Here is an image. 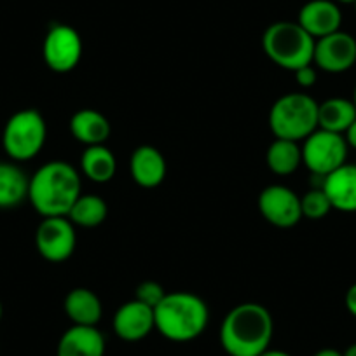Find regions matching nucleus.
<instances>
[{
    "instance_id": "f257e3e1",
    "label": "nucleus",
    "mask_w": 356,
    "mask_h": 356,
    "mask_svg": "<svg viewBox=\"0 0 356 356\" xmlns=\"http://www.w3.org/2000/svg\"><path fill=\"white\" fill-rule=\"evenodd\" d=\"M81 194V175L67 161L42 164L29 182V201L42 218L68 217V211Z\"/></svg>"
},
{
    "instance_id": "f03ea898",
    "label": "nucleus",
    "mask_w": 356,
    "mask_h": 356,
    "mask_svg": "<svg viewBox=\"0 0 356 356\" xmlns=\"http://www.w3.org/2000/svg\"><path fill=\"white\" fill-rule=\"evenodd\" d=\"M275 321L266 306L243 302L225 314L220 327V344L229 356H259L269 349Z\"/></svg>"
},
{
    "instance_id": "7ed1b4c3",
    "label": "nucleus",
    "mask_w": 356,
    "mask_h": 356,
    "mask_svg": "<svg viewBox=\"0 0 356 356\" xmlns=\"http://www.w3.org/2000/svg\"><path fill=\"white\" fill-rule=\"evenodd\" d=\"M156 330L171 342H191L200 337L210 321L208 304L191 292H171L154 307Z\"/></svg>"
},
{
    "instance_id": "20e7f679",
    "label": "nucleus",
    "mask_w": 356,
    "mask_h": 356,
    "mask_svg": "<svg viewBox=\"0 0 356 356\" xmlns=\"http://www.w3.org/2000/svg\"><path fill=\"white\" fill-rule=\"evenodd\" d=\"M316 40L297 22H276L266 29L262 47L267 58L285 70L296 72L313 65Z\"/></svg>"
},
{
    "instance_id": "39448f33",
    "label": "nucleus",
    "mask_w": 356,
    "mask_h": 356,
    "mask_svg": "<svg viewBox=\"0 0 356 356\" xmlns=\"http://www.w3.org/2000/svg\"><path fill=\"white\" fill-rule=\"evenodd\" d=\"M269 128L276 138L300 142L318 129V104L306 93H286L269 111Z\"/></svg>"
},
{
    "instance_id": "423d86ee",
    "label": "nucleus",
    "mask_w": 356,
    "mask_h": 356,
    "mask_svg": "<svg viewBox=\"0 0 356 356\" xmlns=\"http://www.w3.org/2000/svg\"><path fill=\"white\" fill-rule=\"evenodd\" d=\"M47 138V126L35 108H25L9 118L2 133L6 154L16 163L30 161L42 150Z\"/></svg>"
},
{
    "instance_id": "0eeeda50",
    "label": "nucleus",
    "mask_w": 356,
    "mask_h": 356,
    "mask_svg": "<svg viewBox=\"0 0 356 356\" xmlns=\"http://www.w3.org/2000/svg\"><path fill=\"white\" fill-rule=\"evenodd\" d=\"M348 149L344 135L318 128L304 140L302 163L314 177L325 178L346 164Z\"/></svg>"
},
{
    "instance_id": "6e6552de",
    "label": "nucleus",
    "mask_w": 356,
    "mask_h": 356,
    "mask_svg": "<svg viewBox=\"0 0 356 356\" xmlns=\"http://www.w3.org/2000/svg\"><path fill=\"white\" fill-rule=\"evenodd\" d=\"M75 225L68 220V217H47L37 227V252L47 262L60 264L68 260L75 252Z\"/></svg>"
},
{
    "instance_id": "1a4fd4ad",
    "label": "nucleus",
    "mask_w": 356,
    "mask_h": 356,
    "mask_svg": "<svg viewBox=\"0 0 356 356\" xmlns=\"http://www.w3.org/2000/svg\"><path fill=\"white\" fill-rule=\"evenodd\" d=\"M42 56L47 67L56 74H67L82 58V39L70 25H53L46 33Z\"/></svg>"
},
{
    "instance_id": "9d476101",
    "label": "nucleus",
    "mask_w": 356,
    "mask_h": 356,
    "mask_svg": "<svg viewBox=\"0 0 356 356\" xmlns=\"http://www.w3.org/2000/svg\"><path fill=\"white\" fill-rule=\"evenodd\" d=\"M259 211L271 225L290 229L302 220L300 196L286 186H269L260 193Z\"/></svg>"
},
{
    "instance_id": "9b49d317",
    "label": "nucleus",
    "mask_w": 356,
    "mask_h": 356,
    "mask_svg": "<svg viewBox=\"0 0 356 356\" xmlns=\"http://www.w3.org/2000/svg\"><path fill=\"white\" fill-rule=\"evenodd\" d=\"M356 63V39L348 32L330 33L314 44L313 65L327 74H342Z\"/></svg>"
},
{
    "instance_id": "f8f14e48",
    "label": "nucleus",
    "mask_w": 356,
    "mask_h": 356,
    "mask_svg": "<svg viewBox=\"0 0 356 356\" xmlns=\"http://www.w3.org/2000/svg\"><path fill=\"white\" fill-rule=\"evenodd\" d=\"M115 335L121 341L138 342L145 339L152 330H156V320H154V309L140 300L133 299L122 304L114 314L112 320Z\"/></svg>"
},
{
    "instance_id": "ddd939ff",
    "label": "nucleus",
    "mask_w": 356,
    "mask_h": 356,
    "mask_svg": "<svg viewBox=\"0 0 356 356\" xmlns=\"http://www.w3.org/2000/svg\"><path fill=\"white\" fill-rule=\"evenodd\" d=\"M297 23L318 40L341 30L342 13L334 0H309L300 8Z\"/></svg>"
},
{
    "instance_id": "4468645a",
    "label": "nucleus",
    "mask_w": 356,
    "mask_h": 356,
    "mask_svg": "<svg viewBox=\"0 0 356 356\" xmlns=\"http://www.w3.org/2000/svg\"><path fill=\"white\" fill-rule=\"evenodd\" d=\"M168 164L161 150L152 145H140L129 159V173L135 184L143 189H156L164 182Z\"/></svg>"
},
{
    "instance_id": "2eb2a0df",
    "label": "nucleus",
    "mask_w": 356,
    "mask_h": 356,
    "mask_svg": "<svg viewBox=\"0 0 356 356\" xmlns=\"http://www.w3.org/2000/svg\"><path fill=\"white\" fill-rule=\"evenodd\" d=\"M321 189L328 196L332 210L356 213V164H342L323 178Z\"/></svg>"
},
{
    "instance_id": "dca6fc26",
    "label": "nucleus",
    "mask_w": 356,
    "mask_h": 356,
    "mask_svg": "<svg viewBox=\"0 0 356 356\" xmlns=\"http://www.w3.org/2000/svg\"><path fill=\"white\" fill-rule=\"evenodd\" d=\"M105 337L97 327L72 325L60 337L56 356H105Z\"/></svg>"
},
{
    "instance_id": "f3484780",
    "label": "nucleus",
    "mask_w": 356,
    "mask_h": 356,
    "mask_svg": "<svg viewBox=\"0 0 356 356\" xmlns=\"http://www.w3.org/2000/svg\"><path fill=\"white\" fill-rule=\"evenodd\" d=\"M70 133L79 143L86 147L105 145L111 138V121L95 108H81L70 119Z\"/></svg>"
},
{
    "instance_id": "a211bd4d",
    "label": "nucleus",
    "mask_w": 356,
    "mask_h": 356,
    "mask_svg": "<svg viewBox=\"0 0 356 356\" xmlns=\"http://www.w3.org/2000/svg\"><path fill=\"white\" fill-rule=\"evenodd\" d=\"M63 309L72 323L84 325V327H97L104 314L100 297L93 290L82 286L68 292V296L65 297Z\"/></svg>"
},
{
    "instance_id": "6ab92c4d",
    "label": "nucleus",
    "mask_w": 356,
    "mask_h": 356,
    "mask_svg": "<svg viewBox=\"0 0 356 356\" xmlns=\"http://www.w3.org/2000/svg\"><path fill=\"white\" fill-rule=\"evenodd\" d=\"M29 182L25 171L13 163H0V210H8L29 200Z\"/></svg>"
},
{
    "instance_id": "aec40b11",
    "label": "nucleus",
    "mask_w": 356,
    "mask_h": 356,
    "mask_svg": "<svg viewBox=\"0 0 356 356\" xmlns=\"http://www.w3.org/2000/svg\"><path fill=\"white\" fill-rule=\"evenodd\" d=\"M81 171L95 184H107L118 171L114 152L105 145L86 147L81 156Z\"/></svg>"
},
{
    "instance_id": "412c9836",
    "label": "nucleus",
    "mask_w": 356,
    "mask_h": 356,
    "mask_svg": "<svg viewBox=\"0 0 356 356\" xmlns=\"http://www.w3.org/2000/svg\"><path fill=\"white\" fill-rule=\"evenodd\" d=\"M356 107L353 100L346 98H328L318 104V128L325 131L344 135L346 129L355 122Z\"/></svg>"
},
{
    "instance_id": "4be33fe9",
    "label": "nucleus",
    "mask_w": 356,
    "mask_h": 356,
    "mask_svg": "<svg viewBox=\"0 0 356 356\" xmlns=\"http://www.w3.org/2000/svg\"><path fill=\"white\" fill-rule=\"evenodd\" d=\"M266 163L267 168L280 177L296 173L297 168L302 164V147L293 140L275 138L267 149Z\"/></svg>"
},
{
    "instance_id": "5701e85b",
    "label": "nucleus",
    "mask_w": 356,
    "mask_h": 356,
    "mask_svg": "<svg viewBox=\"0 0 356 356\" xmlns=\"http://www.w3.org/2000/svg\"><path fill=\"white\" fill-rule=\"evenodd\" d=\"M108 215V207L104 197L97 194H81L68 211V220L74 225L86 229L98 227L105 222Z\"/></svg>"
},
{
    "instance_id": "b1692460",
    "label": "nucleus",
    "mask_w": 356,
    "mask_h": 356,
    "mask_svg": "<svg viewBox=\"0 0 356 356\" xmlns=\"http://www.w3.org/2000/svg\"><path fill=\"white\" fill-rule=\"evenodd\" d=\"M300 210H302V217L309 220H321L330 213L332 204L321 187H313L300 197Z\"/></svg>"
},
{
    "instance_id": "393cba45",
    "label": "nucleus",
    "mask_w": 356,
    "mask_h": 356,
    "mask_svg": "<svg viewBox=\"0 0 356 356\" xmlns=\"http://www.w3.org/2000/svg\"><path fill=\"white\" fill-rule=\"evenodd\" d=\"M164 296H166V292H164L163 286L157 282H152V280L142 282L135 290V299L147 304V306H150L152 309L164 299Z\"/></svg>"
},
{
    "instance_id": "a878e982",
    "label": "nucleus",
    "mask_w": 356,
    "mask_h": 356,
    "mask_svg": "<svg viewBox=\"0 0 356 356\" xmlns=\"http://www.w3.org/2000/svg\"><path fill=\"white\" fill-rule=\"evenodd\" d=\"M293 74H296V81L300 88L307 89V88H313V86L316 84L318 74H316V68H314V65H306V67H300L299 70H296Z\"/></svg>"
},
{
    "instance_id": "bb28decb",
    "label": "nucleus",
    "mask_w": 356,
    "mask_h": 356,
    "mask_svg": "<svg viewBox=\"0 0 356 356\" xmlns=\"http://www.w3.org/2000/svg\"><path fill=\"white\" fill-rule=\"evenodd\" d=\"M344 304H346V309L349 311V314L356 318V283L349 286L348 292H346Z\"/></svg>"
},
{
    "instance_id": "cd10ccee",
    "label": "nucleus",
    "mask_w": 356,
    "mask_h": 356,
    "mask_svg": "<svg viewBox=\"0 0 356 356\" xmlns=\"http://www.w3.org/2000/svg\"><path fill=\"white\" fill-rule=\"evenodd\" d=\"M344 138H346V143H348V147H351V149L356 150V119L355 122L346 129Z\"/></svg>"
},
{
    "instance_id": "c85d7f7f",
    "label": "nucleus",
    "mask_w": 356,
    "mask_h": 356,
    "mask_svg": "<svg viewBox=\"0 0 356 356\" xmlns=\"http://www.w3.org/2000/svg\"><path fill=\"white\" fill-rule=\"evenodd\" d=\"M313 356H342V353L337 351V349H334V348H323V349H320V351L314 353Z\"/></svg>"
},
{
    "instance_id": "c756f323",
    "label": "nucleus",
    "mask_w": 356,
    "mask_h": 356,
    "mask_svg": "<svg viewBox=\"0 0 356 356\" xmlns=\"http://www.w3.org/2000/svg\"><path fill=\"white\" fill-rule=\"evenodd\" d=\"M259 356H292V355H290V353H286V351H282V349H271V348H269Z\"/></svg>"
},
{
    "instance_id": "7c9ffc66",
    "label": "nucleus",
    "mask_w": 356,
    "mask_h": 356,
    "mask_svg": "<svg viewBox=\"0 0 356 356\" xmlns=\"http://www.w3.org/2000/svg\"><path fill=\"white\" fill-rule=\"evenodd\" d=\"M342 356H356V342L349 346V348L342 353Z\"/></svg>"
},
{
    "instance_id": "2f4dec72",
    "label": "nucleus",
    "mask_w": 356,
    "mask_h": 356,
    "mask_svg": "<svg viewBox=\"0 0 356 356\" xmlns=\"http://www.w3.org/2000/svg\"><path fill=\"white\" fill-rule=\"evenodd\" d=\"M335 4H355L356 0H334Z\"/></svg>"
},
{
    "instance_id": "473e14b6",
    "label": "nucleus",
    "mask_w": 356,
    "mask_h": 356,
    "mask_svg": "<svg viewBox=\"0 0 356 356\" xmlns=\"http://www.w3.org/2000/svg\"><path fill=\"white\" fill-rule=\"evenodd\" d=\"M2 314H4V307H2V302H0V320H2Z\"/></svg>"
},
{
    "instance_id": "72a5a7b5",
    "label": "nucleus",
    "mask_w": 356,
    "mask_h": 356,
    "mask_svg": "<svg viewBox=\"0 0 356 356\" xmlns=\"http://www.w3.org/2000/svg\"><path fill=\"white\" fill-rule=\"evenodd\" d=\"M353 104H355L356 107V88H355V93H353Z\"/></svg>"
},
{
    "instance_id": "f704fd0d",
    "label": "nucleus",
    "mask_w": 356,
    "mask_h": 356,
    "mask_svg": "<svg viewBox=\"0 0 356 356\" xmlns=\"http://www.w3.org/2000/svg\"><path fill=\"white\" fill-rule=\"evenodd\" d=\"M353 6H355V11H356V2H355V4H353Z\"/></svg>"
}]
</instances>
